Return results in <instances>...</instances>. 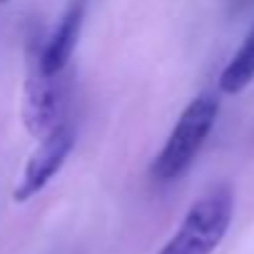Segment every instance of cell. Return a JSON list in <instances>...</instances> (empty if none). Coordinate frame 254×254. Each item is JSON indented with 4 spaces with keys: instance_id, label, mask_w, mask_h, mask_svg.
I'll use <instances>...</instances> for the list:
<instances>
[{
    "instance_id": "obj_6",
    "label": "cell",
    "mask_w": 254,
    "mask_h": 254,
    "mask_svg": "<svg viewBox=\"0 0 254 254\" xmlns=\"http://www.w3.org/2000/svg\"><path fill=\"white\" fill-rule=\"evenodd\" d=\"M252 82H254V28L247 33V38L242 40L239 50L232 55V60L222 70L219 87L227 95H237Z\"/></svg>"
},
{
    "instance_id": "obj_7",
    "label": "cell",
    "mask_w": 254,
    "mask_h": 254,
    "mask_svg": "<svg viewBox=\"0 0 254 254\" xmlns=\"http://www.w3.org/2000/svg\"><path fill=\"white\" fill-rule=\"evenodd\" d=\"M5 3H8V0H0V5H5Z\"/></svg>"
},
{
    "instance_id": "obj_2",
    "label": "cell",
    "mask_w": 254,
    "mask_h": 254,
    "mask_svg": "<svg viewBox=\"0 0 254 254\" xmlns=\"http://www.w3.org/2000/svg\"><path fill=\"white\" fill-rule=\"evenodd\" d=\"M234 212V194L227 185L214 187L185 214L180 229L157 254H212L224 239Z\"/></svg>"
},
{
    "instance_id": "obj_3",
    "label": "cell",
    "mask_w": 254,
    "mask_h": 254,
    "mask_svg": "<svg viewBox=\"0 0 254 254\" xmlns=\"http://www.w3.org/2000/svg\"><path fill=\"white\" fill-rule=\"evenodd\" d=\"M43 43L38 35L28 38V72H25V100L23 120L33 137H45L60 122V87L55 77L43 70L40 63Z\"/></svg>"
},
{
    "instance_id": "obj_1",
    "label": "cell",
    "mask_w": 254,
    "mask_h": 254,
    "mask_svg": "<svg viewBox=\"0 0 254 254\" xmlns=\"http://www.w3.org/2000/svg\"><path fill=\"white\" fill-rule=\"evenodd\" d=\"M217 112H219V100L212 92H202L185 107L177 125L172 127L162 152L152 162L155 180L172 182L192 165V160L202 150L204 140L209 137L212 127L217 122Z\"/></svg>"
},
{
    "instance_id": "obj_5",
    "label": "cell",
    "mask_w": 254,
    "mask_h": 254,
    "mask_svg": "<svg viewBox=\"0 0 254 254\" xmlns=\"http://www.w3.org/2000/svg\"><path fill=\"white\" fill-rule=\"evenodd\" d=\"M82 0H75L72 8L65 13L63 23L58 25V30L50 35L48 43H43V50H40V63H43V70L50 75V77H58L67 60L72 58V50L77 45V35H80V25H82Z\"/></svg>"
},
{
    "instance_id": "obj_4",
    "label": "cell",
    "mask_w": 254,
    "mask_h": 254,
    "mask_svg": "<svg viewBox=\"0 0 254 254\" xmlns=\"http://www.w3.org/2000/svg\"><path fill=\"white\" fill-rule=\"evenodd\" d=\"M72 147H75V127L70 122L60 120L43 137L40 147L30 155L25 172H23V180L15 187V194H13L15 202H28L30 197H35L53 180V175L65 165Z\"/></svg>"
}]
</instances>
